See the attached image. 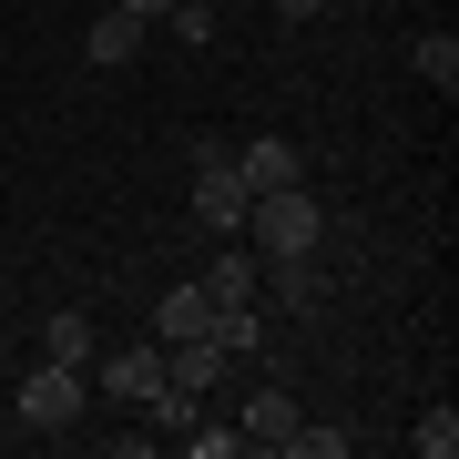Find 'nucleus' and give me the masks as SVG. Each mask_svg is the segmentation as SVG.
I'll return each mask as SVG.
<instances>
[{
	"label": "nucleus",
	"instance_id": "obj_1",
	"mask_svg": "<svg viewBox=\"0 0 459 459\" xmlns=\"http://www.w3.org/2000/svg\"><path fill=\"white\" fill-rule=\"evenodd\" d=\"M246 255L265 265V255H316L327 246V204L307 195V184H276V195H246Z\"/></svg>",
	"mask_w": 459,
	"mask_h": 459
},
{
	"label": "nucleus",
	"instance_id": "obj_2",
	"mask_svg": "<svg viewBox=\"0 0 459 459\" xmlns=\"http://www.w3.org/2000/svg\"><path fill=\"white\" fill-rule=\"evenodd\" d=\"M82 398H92V368L41 358L31 377H21V429H72V419H82Z\"/></svg>",
	"mask_w": 459,
	"mask_h": 459
},
{
	"label": "nucleus",
	"instance_id": "obj_3",
	"mask_svg": "<svg viewBox=\"0 0 459 459\" xmlns=\"http://www.w3.org/2000/svg\"><path fill=\"white\" fill-rule=\"evenodd\" d=\"M195 225L204 235H235V225H246V174H235L225 143H195Z\"/></svg>",
	"mask_w": 459,
	"mask_h": 459
},
{
	"label": "nucleus",
	"instance_id": "obj_4",
	"mask_svg": "<svg viewBox=\"0 0 459 459\" xmlns=\"http://www.w3.org/2000/svg\"><path fill=\"white\" fill-rule=\"evenodd\" d=\"M92 388L113 398V409H143V398L164 388V337L153 347H92Z\"/></svg>",
	"mask_w": 459,
	"mask_h": 459
},
{
	"label": "nucleus",
	"instance_id": "obj_5",
	"mask_svg": "<svg viewBox=\"0 0 459 459\" xmlns=\"http://www.w3.org/2000/svg\"><path fill=\"white\" fill-rule=\"evenodd\" d=\"M235 174H246V195H276V184H307V153L286 133H255V143H235Z\"/></svg>",
	"mask_w": 459,
	"mask_h": 459
},
{
	"label": "nucleus",
	"instance_id": "obj_6",
	"mask_svg": "<svg viewBox=\"0 0 459 459\" xmlns=\"http://www.w3.org/2000/svg\"><path fill=\"white\" fill-rule=\"evenodd\" d=\"M255 276L276 286V307H286V316H316V307L337 296V286H327V265H307V255H265Z\"/></svg>",
	"mask_w": 459,
	"mask_h": 459
},
{
	"label": "nucleus",
	"instance_id": "obj_7",
	"mask_svg": "<svg viewBox=\"0 0 459 459\" xmlns=\"http://www.w3.org/2000/svg\"><path fill=\"white\" fill-rule=\"evenodd\" d=\"M143 31H153V21H133L123 0H113V11H102L92 31H82V62H92V72H123V62H143Z\"/></svg>",
	"mask_w": 459,
	"mask_h": 459
},
{
	"label": "nucleus",
	"instance_id": "obj_8",
	"mask_svg": "<svg viewBox=\"0 0 459 459\" xmlns=\"http://www.w3.org/2000/svg\"><path fill=\"white\" fill-rule=\"evenodd\" d=\"M296 419H307V409H296L286 388H255V398H246V419H235V429H246V449H286V439H296Z\"/></svg>",
	"mask_w": 459,
	"mask_h": 459
},
{
	"label": "nucleus",
	"instance_id": "obj_9",
	"mask_svg": "<svg viewBox=\"0 0 459 459\" xmlns=\"http://www.w3.org/2000/svg\"><path fill=\"white\" fill-rule=\"evenodd\" d=\"M195 286L214 296V307H255V296H265V276H255V255H235V246H225V255H214V265H204V276H195Z\"/></svg>",
	"mask_w": 459,
	"mask_h": 459
},
{
	"label": "nucleus",
	"instance_id": "obj_10",
	"mask_svg": "<svg viewBox=\"0 0 459 459\" xmlns=\"http://www.w3.org/2000/svg\"><path fill=\"white\" fill-rule=\"evenodd\" d=\"M153 337H214V296H204V286H164V307H153Z\"/></svg>",
	"mask_w": 459,
	"mask_h": 459
},
{
	"label": "nucleus",
	"instance_id": "obj_11",
	"mask_svg": "<svg viewBox=\"0 0 459 459\" xmlns=\"http://www.w3.org/2000/svg\"><path fill=\"white\" fill-rule=\"evenodd\" d=\"M92 347H102V337H92V316H82V307L41 316V358H62V368H92Z\"/></svg>",
	"mask_w": 459,
	"mask_h": 459
},
{
	"label": "nucleus",
	"instance_id": "obj_12",
	"mask_svg": "<svg viewBox=\"0 0 459 459\" xmlns=\"http://www.w3.org/2000/svg\"><path fill=\"white\" fill-rule=\"evenodd\" d=\"M409 62H419V82H429V92H459V31H419Z\"/></svg>",
	"mask_w": 459,
	"mask_h": 459
},
{
	"label": "nucleus",
	"instance_id": "obj_13",
	"mask_svg": "<svg viewBox=\"0 0 459 459\" xmlns=\"http://www.w3.org/2000/svg\"><path fill=\"white\" fill-rule=\"evenodd\" d=\"M409 449H419V459H449V449H459V409H449V398H429V409L409 419Z\"/></svg>",
	"mask_w": 459,
	"mask_h": 459
},
{
	"label": "nucleus",
	"instance_id": "obj_14",
	"mask_svg": "<svg viewBox=\"0 0 459 459\" xmlns=\"http://www.w3.org/2000/svg\"><path fill=\"white\" fill-rule=\"evenodd\" d=\"M164 31H174L184 51H214V0H174V11H164Z\"/></svg>",
	"mask_w": 459,
	"mask_h": 459
},
{
	"label": "nucleus",
	"instance_id": "obj_15",
	"mask_svg": "<svg viewBox=\"0 0 459 459\" xmlns=\"http://www.w3.org/2000/svg\"><path fill=\"white\" fill-rule=\"evenodd\" d=\"M184 449H195V459H235V449H246V429H204V419H195V429H184Z\"/></svg>",
	"mask_w": 459,
	"mask_h": 459
},
{
	"label": "nucleus",
	"instance_id": "obj_16",
	"mask_svg": "<svg viewBox=\"0 0 459 459\" xmlns=\"http://www.w3.org/2000/svg\"><path fill=\"white\" fill-rule=\"evenodd\" d=\"M286 449H296V459H347V429H307V419H296Z\"/></svg>",
	"mask_w": 459,
	"mask_h": 459
},
{
	"label": "nucleus",
	"instance_id": "obj_17",
	"mask_svg": "<svg viewBox=\"0 0 459 459\" xmlns=\"http://www.w3.org/2000/svg\"><path fill=\"white\" fill-rule=\"evenodd\" d=\"M276 21H327V0H276Z\"/></svg>",
	"mask_w": 459,
	"mask_h": 459
},
{
	"label": "nucleus",
	"instance_id": "obj_18",
	"mask_svg": "<svg viewBox=\"0 0 459 459\" xmlns=\"http://www.w3.org/2000/svg\"><path fill=\"white\" fill-rule=\"evenodd\" d=\"M123 11H133V21H164V11H174V0H123Z\"/></svg>",
	"mask_w": 459,
	"mask_h": 459
}]
</instances>
